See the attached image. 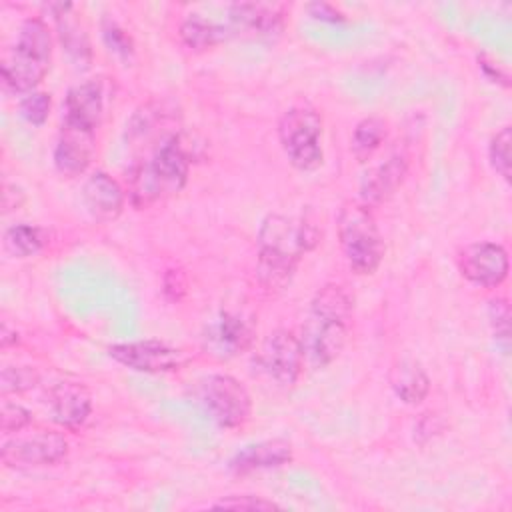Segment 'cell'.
Masks as SVG:
<instances>
[{
  "mask_svg": "<svg viewBox=\"0 0 512 512\" xmlns=\"http://www.w3.org/2000/svg\"><path fill=\"white\" fill-rule=\"evenodd\" d=\"M180 40L186 48L194 50V52H204L208 48H214L218 44H222L224 40L232 38L230 30L226 24L214 22L210 18H204L200 14H190L180 22L178 28Z\"/></svg>",
  "mask_w": 512,
  "mask_h": 512,
  "instance_id": "obj_22",
  "label": "cell"
},
{
  "mask_svg": "<svg viewBox=\"0 0 512 512\" xmlns=\"http://www.w3.org/2000/svg\"><path fill=\"white\" fill-rule=\"evenodd\" d=\"M278 140L294 168L310 172L322 164V116L316 108L290 106L278 120Z\"/></svg>",
  "mask_w": 512,
  "mask_h": 512,
  "instance_id": "obj_6",
  "label": "cell"
},
{
  "mask_svg": "<svg viewBox=\"0 0 512 512\" xmlns=\"http://www.w3.org/2000/svg\"><path fill=\"white\" fill-rule=\"evenodd\" d=\"M252 340L254 328L250 320L230 310L218 312L202 332L204 350L218 360H230L244 354L252 346Z\"/></svg>",
  "mask_w": 512,
  "mask_h": 512,
  "instance_id": "obj_11",
  "label": "cell"
},
{
  "mask_svg": "<svg viewBox=\"0 0 512 512\" xmlns=\"http://www.w3.org/2000/svg\"><path fill=\"white\" fill-rule=\"evenodd\" d=\"M232 36L274 38L284 30V6L266 2H236L228 8Z\"/></svg>",
  "mask_w": 512,
  "mask_h": 512,
  "instance_id": "obj_13",
  "label": "cell"
},
{
  "mask_svg": "<svg viewBox=\"0 0 512 512\" xmlns=\"http://www.w3.org/2000/svg\"><path fill=\"white\" fill-rule=\"evenodd\" d=\"M190 172V158L178 134H170L156 144L152 154L134 164L130 172V200L136 208H148L178 194Z\"/></svg>",
  "mask_w": 512,
  "mask_h": 512,
  "instance_id": "obj_3",
  "label": "cell"
},
{
  "mask_svg": "<svg viewBox=\"0 0 512 512\" xmlns=\"http://www.w3.org/2000/svg\"><path fill=\"white\" fill-rule=\"evenodd\" d=\"M0 344L2 348H8L10 344H18V332L10 330L8 322H2V330H0Z\"/></svg>",
  "mask_w": 512,
  "mask_h": 512,
  "instance_id": "obj_34",
  "label": "cell"
},
{
  "mask_svg": "<svg viewBox=\"0 0 512 512\" xmlns=\"http://www.w3.org/2000/svg\"><path fill=\"white\" fill-rule=\"evenodd\" d=\"M440 430H442V426H440V422H438V418L434 414H422L420 422L414 426V438L422 440V436L426 434V438H424V442H426L434 434H438Z\"/></svg>",
  "mask_w": 512,
  "mask_h": 512,
  "instance_id": "obj_33",
  "label": "cell"
},
{
  "mask_svg": "<svg viewBox=\"0 0 512 512\" xmlns=\"http://www.w3.org/2000/svg\"><path fill=\"white\" fill-rule=\"evenodd\" d=\"M408 172V156L396 152L388 156L382 164L374 166L360 182V202L366 206H376L388 200L404 182Z\"/></svg>",
  "mask_w": 512,
  "mask_h": 512,
  "instance_id": "obj_19",
  "label": "cell"
},
{
  "mask_svg": "<svg viewBox=\"0 0 512 512\" xmlns=\"http://www.w3.org/2000/svg\"><path fill=\"white\" fill-rule=\"evenodd\" d=\"M48 406L54 422L74 430L88 420L92 412V396L84 384L64 380L50 388Z\"/></svg>",
  "mask_w": 512,
  "mask_h": 512,
  "instance_id": "obj_17",
  "label": "cell"
},
{
  "mask_svg": "<svg viewBox=\"0 0 512 512\" xmlns=\"http://www.w3.org/2000/svg\"><path fill=\"white\" fill-rule=\"evenodd\" d=\"M50 10L56 20L58 36H60L64 50L68 52V56L74 62L86 64L90 60V42H88V34L84 32L82 24L74 16V6L72 4H52Z\"/></svg>",
  "mask_w": 512,
  "mask_h": 512,
  "instance_id": "obj_21",
  "label": "cell"
},
{
  "mask_svg": "<svg viewBox=\"0 0 512 512\" xmlns=\"http://www.w3.org/2000/svg\"><path fill=\"white\" fill-rule=\"evenodd\" d=\"M198 398L220 428H240L250 420V392L230 374H210L202 378L198 384Z\"/></svg>",
  "mask_w": 512,
  "mask_h": 512,
  "instance_id": "obj_7",
  "label": "cell"
},
{
  "mask_svg": "<svg viewBox=\"0 0 512 512\" xmlns=\"http://www.w3.org/2000/svg\"><path fill=\"white\" fill-rule=\"evenodd\" d=\"M104 116V92L100 82L88 80L68 90L64 98L62 124L96 132Z\"/></svg>",
  "mask_w": 512,
  "mask_h": 512,
  "instance_id": "obj_14",
  "label": "cell"
},
{
  "mask_svg": "<svg viewBox=\"0 0 512 512\" xmlns=\"http://www.w3.org/2000/svg\"><path fill=\"white\" fill-rule=\"evenodd\" d=\"M390 388L398 400L416 406L428 396L430 378L418 360L400 358L390 370Z\"/></svg>",
  "mask_w": 512,
  "mask_h": 512,
  "instance_id": "obj_20",
  "label": "cell"
},
{
  "mask_svg": "<svg viewBox=\"0 0 512 512\" xmlns=\"http://www.w3.org/2000/svg\"><path fill=\"white\" fill-rule=\"evenodd\" d=\"M384 138H386V120L380 116H366L352 130L350 150L358 162H366L382 146Z\"/></svg>",
  "mask_w": 512,
  "mask_h": 512,
  "instance_id": "obj_23",
  "label": "cell"
},
{
  "mask_svg": "<svg viewBox=\"0 0 512 512\" xmlns=\"http://www.w3.org/2000/svg\"><path fill=\"white\" fill-rule=\"evenodd\" d=\"M50 104H52V100H50L48 92H42V90L28 92L20 100V106H18L20 116L32 126H42L48 120Z\"/></svg>",
  "mask_w": 512,
  "mask_h": 512,
  "instance_id": "obj_27",
  "label": "cell"
},
{
  "mask_svg": "<svg viewBox=\"0 0 512 512\" xmlns=\"http://www.w3.org/2000/svg\"><path fill=\"white\" fill-rule=\"evenodd\" d=\"M94 142H96V132L62 124L56 146H54L56 170L66 178L80 176L92 160Z\"/></svg>",
  "mask_w": 512,
  "mask_h": 512,
  "instance_id": "obj_15",
  "label": "cell"
},
{
  "mask_svg": "<svg viewBox=\"0 0 512 512\" xmlns=\"http://www.w3.org/2000/svg\"><path fill=\"white\" fill-rule=\"evenodd\" d=\"M336 228L344 258L352 272L374 274L384 258V242L370 206L348 200L336 216Z\"/></svg>",
  "mask_w": 512,
  "mask_h": 512,
  "instance_id": "obj_5",
  "label": "cell"
},
{
  "mask_svg": "<svg viewBox=\"0 0 512 512\" xmlns=\"http://www.w3.org/2000/svg\"><path fill=\"white\" fill-rule=\"evenodd\" d=\"M52 60V34L42 18H28L18 30L14 46L0 62L4 90L14 94L34 92L44 80Z\"/></svg>",
  "mask_w": 512,
  "mask_h": 512,
  "instance_id": "obj_4",
  "label": "cell"
},
{
  "mask_svg": "<svg viewBox=\"0 0 512 512\" xmlns=\"http://www.w3.org/2000/svg\"><path fill=\"white\" fill-rule=\"evenodd\" d=\"M110 358L118 364L146 374H164L178 370L186 364V352L160 342V340H138V342H120L108 348Z\"/></svg>",
  "mask_w": 512,
  "mask_h": 512,
  "instance_id": "obj_10",
  "label": "cell"
},
{
  "mask_svg": "<svg viewBox=\"0 0 512 512\" xmlns=\"http://www.w3.org/2000/svg\"><path fill=\"white\" fill-rule=\"evenodd\" d=\"M102 38H104L108 50L114 52L116 56H120L122 60L128 62L134 56L132 36L120 24H116L114 20L104 18V22H102Z\"/></svg>",
  "mask_w": 512,
  "mask_h": 512,
  "instance_id": "obj_29",
  "label": "cell"
},
{
  "mask_svg": "<svg viewBox=\"0 0 512 512\" xmlns=\"http://www.w3.org/2000/svg\"><path fill=\"white\" fill-rule=\"evenodd\" d=\"M318 242L316 228L284 214H268L258 230L256 274L264 288L282 290L294 276L300 258Z\"/></svg>",
  "mask_w": 512,
  "mask_h": 512,
  "instance_id": "obj_1",
  "label": "cell"
},
{
  "mask_svg": "<svg viewBox=\"0 0 512 512\" xmlns=\"http://www.w3.org/2000/svg\"><path fill=\"white\" fill-rule=\"evenodd\" d=\"M124 200L126 194L118 180L102 170L90 174L82 186L84 208L96 222L116 220L124 210Z\"/></svg>",
  "mask_w": 512,
  "mask_h": 512,
  "instance_id": "obj_16",
  "label": "cell"
},
{
  "mask_svg": "<svg viewBox=\"0 0 512 512\" xmlns=\"http://www.w3.org/2000/svg\"><path fill=\"white\" fill-rule=\"evenodd\" d=\"M32 422V414L16 402H2V410H0V428L4 434H12V432H20L24 430L28 424Z\"/></svg>",
  "mask_w": 512,
  "mask_h": 512,
  "instance_id": "obj_30",
  "label": "cell"
},
{
  "mask_svg": "<svg viewBox=\"0 0 512 512\" xmlns=\"http://www.w3.org/2000/svg\"><path fill=\"white\" fill-rule=\"evenodd\" d=\"M508 252L496 242H472L458 254L460 274L482 288H496L508 278Z\"/></svg>",
  "mask_w": 512,
  "mask_h": 512,
  "instance_id": "obj_12",
  "label": "cell"
},
{
  "mask_svg": "<svg viewBox=\"0 0 512 512\" xmlns=\"http://www.w3.org/2000/svg\"><path fill=\"white\" fill-rule=\"evenodd\" d=\"M488 320H490L496 342L502 346L504 352H508V348H510V308H508L506 298L490 300Z\"/></svg>",
  "mask_w": 512,
  "mask_h": 512,
  "instance_id": "obj_28",
  "label": "cell"
},
{
  "mask_svg": "<svg viewBox=\"0 0 512 512\" xmlns=\"http://www.w3.org/2000/svg\"><path fill=\"white\" fill-rule=\"evenodd\" d=\"M510 144H512V130L510 126H502L490 140L488 158L492 168L504 180H510Z\"/></svg>",
  "mask_w": 512,
  "mask_h": 512,
  "instance_id": "obj_25",
  "label": "cell"
},
{
  "mask_svg": "<svg viewBox=\"0 0 512 512\" xmlns=\"http://www.w3.org/2000/svg\"><path fill=\"white\" fill-rule=\"evenodd\" d=\"M306 10L310 12L312 18L322 20V22L336 24V22H344L346 20V16L336 6L328 4V2H312V4L306 6Z\"/></svg>",
  "mask_w": 512,
  "mask_h": 512,
  "instance_id": "obj_32",
  "label": "cell"
},
{
  "mask_svg": "<svg viewBox=\"0 0 512 512\" xmlns=\"http://www.w3.org/2000/svg\"><path fill=\"white\" fill-rule=\"evenodd\" d=\"M40 382V374L30 366H6L0 374V390L4 396L18 394L34 388Z\"/></svg>",
  "mask_w": 512,
  "mask_h": 512,
  "instance_id": "obj_26",
  "label": "cell"
},
{
  "mask_svg": "<svg viewBox=\"0 0 512 512\" xmlns=\"http://www.w3.org/2000/svg\"><path fill=\"white\" fill-rule=\"evenodd\" d=\"M354 300L342 284H324L312 298L302 328L304 356L316 366L334 362L346 346Z\"/></svg>",
  "mask_w": 512,
  "mask_h": 512,
  "instance_id": "obj_2",
  "label": "cell"
},
{
  "mask_svg": "<svg viewBox=\"0 0 512 512\" xmlns=\"http://www.w3.org/2000/svg\"><path fill=\"white\" fill-rule=\"evenodd\" d=\"M214 506H220V508H240V510H276V508H280L276 502L266 500L262 496H252V494L228 496V498L218 500Z\"/></svg>",
  "mask_w": 512,
  "mask_h": 512,
  "instance_id": "obj_31",
  "label": "cell"
},
{
  "mask_svg": "<svg viewBox=\"0 0 512 512\" xmlns=\"http://www.w3.org/2000/svg\"><path fill=\"white\" fill-rule=\"evenodd\" d=\"M48 232L34 224H14L4 232V250L16 258L38 254L48 244Z\"/></svg>",
  "mask_w": 512,
  "mask_h": 512,
  "instance_id": "obj_24",
  "label": "cell"
},
{
  "mask_svg": "<svg viewBox=\"0 0 512 512\" xmlns=\"http://www.w3.org/2000/svg\"><path fill=\"white\" fill-rule=\"evenodd\" d=\"M68 454V440L56 430H36L4 440L0 456L8 468L52 466Z\"/></svg>",
  "mask_w": 512,
  "mask_h": 512,
  "instance_id": "obj_8",
  "label": "cell"
},
{
  "mask_svg": "<svg viewBox=\"0 0 512 512\" xmlns=\"http://www.w3.org/2000/svg\"><path fill=\"white\" fill-rule=\"evenodd\" d=\"M292 460V444L284 438H268L246 444L228 462L230 472L250 474L260 470H272Z\"/></svg>",
  "mask_w": 512,
  "mask_h": 512,
  "instance_id": "obj_18",
  "label": "cell"
},
{
  "mask_svg": "<svg viewBox=\"0 0 512 512\" xmlns=\"http://www.w3.org/2000/svg\"><path fill=\"white\" fill-rule=\"evenodd\" d=\"M304 348L302 340L286 330L278 328L270 332L258 352V364L262 372L276 382L278 386H292L302 374L304 368Z\"/></svg>",
  "mask_w": 512,
  "mask_h": 512,
  "instance_id": "obj_9",
  "label": "cell"
}]
</instances>
